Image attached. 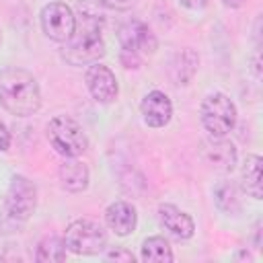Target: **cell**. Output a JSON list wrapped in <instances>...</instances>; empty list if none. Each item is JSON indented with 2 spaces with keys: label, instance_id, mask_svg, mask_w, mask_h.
<instances>
[{
  "label": "cell",
  "instance_id": "d4e9b609",
  "mask_svg": "<svg viewBox=\"0 0 263 263\" xmlns=\"http://www.w3.org/2000/svg\"><path fill=\"white\" fill-rule=\"evenodd\" d=\"M222 4L224 6H230V8H238V6L245 4V0H222Z\"/></svg>",
  "mask_w": 263,
  "mask_h": 263
},
{
  "label": "cell",
  "instance_id": "7a4b0ae2",
  "mask_svg": "<svg viewBox=\"0 0 263 263\" xmlns=\"http://www.w3.org/2000/svg\"><path fill=\"white\" fill-rule=\"evenodd\" d=\"M101 16L82 10L76 14V27L72 37L64 45V60L72 66H84V64H95L105 55V41L101 35Z\"/></svg>",
  "mask_w": 263,
  "mask_h": 263
},
{
  "label": "cell",
  "instance_id": "6da1fadb",
  "mask_svg": "<svg viewBox=\"0 0 263 263\" xmlns=\"http://www.w3.org/2000/svg\"><path fill=\"white\" fill-rule=\"evenodd\" d=\"M0 105L16 117L35 115L41 107V88L37 78L16 66L0 70Z\"/></svg>",
  "mask_w": 263,
  "mask_h": 263
},
{
  "label": "cell",
  "instance_id": "603a6c76",
  "mask_svg": "<svg viewBox=\"0 0 263 263\" xmlns=\"http://www.w3.org/2000/svg\"><path fill=\"white\" fill-rule=\"evenodd\" d=\"M121 64H123L125 68H140V55L121 51Z\"/></svg>",
  "mask_w": 263,
  "mask_h": 263
},
{
  "label": "cell",
  "instance_id": "e0dca14e",
  "mask_svg": "<svg viewBox=\"0 0 263 263\" xmlns=\"http://www.w3.org/2000/svg\"><path fill=\"white\" fill-rule=\"evenodd\" d=\"M142 261L146 263H171L175 259L173 249L164 236H150L142 242Z\"/></svg>",
  "mask_w": 263,
  "mask_h": 263
},
{
  "label": "cell",
  "instance_id": "44dd1931",
  "mask_svg": "<svg viewBox=\"0 0 263 263\" xmlns=\"http://www.w3.org/2000/svg\"><path fill=\"white\" fill-rule=\"evenodd\" d=\"M97 2L109 10H129L138 0H97Z\"/></svg>",
  "mask_w": 263,
  "mask_h": 263
},
{
  "label": "cell",
  "instance_id": "d6986e66",
  "mask_svg": "<svg viewBox=\"0 0 263 263\" xmlns=\"http://www.w3.org/2000/svg\"><path fill=\"white\" fill-rule=\"evenodd\" d=\"M214 197H216V205L226 212V214H234L240 210V197H238V189L236 185L224 181L214 189Z\"/></svg>",
  "mask_w": 263,
  "mask_h": 263
},
{
  "label": "cell",
  "instance_id": "3957f363",
  "mask_svg": "<svg viewBox=\"0 0 263 263\" xmlns=\"http://www.w3.org/2000/svg\"><path fill=\"white\" fill-rule=\"evenodd\" d=\"M236 105L224 92H210L199 107V119L210 138H226L236 125Z\"/></svg>",
  "mask_w": 263,
  "mask_h": 263
},
{
  "label": "cell",
  "instance_id": "ba28073f",
  "mask_svg": "<svg viewBox=\"0 0 263 263\" xmlns=\"http://www.w3.org/2000/svg\"><path fill=\"white\" fill-rule=\"evenodd\" d=\"M117 41H119L121 51L136 53V55L154 53L158 47V41L152 29L138 18H129L117 29Z\"/></svg>",
  "mask_w": 263,
  "mask_h": 263
},
{
  "label": "cell",
  "instance_id": "5bb4252c",
  "mask_svg": "<svg viewBox=\"0 0 263 263\" xmlns=\"http://www.w3.org/2000/svg\"><path fill=\"white\" fill-rule=\"evenodd\" d=\"M60 183L66 191H72V193H80L88 187V181H90V173H88V166L84 162L78 160V156H72V158H64V162L60 164Z\"/></svg>",
  "mask_w": 263,
  "mask_h": 263
},
{
  "label": "cell",
  "instance_id": "2e32d148",
  "mask_svg": "<svg viewBox=\"0 0 263 263\" xmlns=\"http://www.w3.org/2000/svg\"><path fill=\"white\" fill-rule=\"evenodd\" d=\"M199 66V55L193 49H181L171 60V78L175 84H189Z\"/></svg>",
  "mask_w": 263,
  "mask_h": 263
},
{
  "label": "cell",
  "instance_id": "cb8c5ba5",
  "mask_svg": "<svg viewBox=\"0 0 263 263\" xmlns=\"http://www.w3.org/2000/svg\"><path fill=\"white\" fill-rule=\"evenodd\" d=\"M179 2H181L185 8H189V10H201L208 0H179Z\"/></svg>",
  "mask_w": 263,
  "mask_h": 263
},
{
  "label": "cell",
  "instance_id": "8992f818",
  "mask_svg": "<svg viewBox=\"0 0 263 263\" xmlns=\"http://www.w3.org/2000/svg\"><path fill=\"white\" fill-rule=\"evenodd\" d=\"M37 208V189L25 175H14L4 195V212L12 222H27Z\"/></svg>",
  "mask_w": 263,
  "mask_h": 263
},
{
  "label": "cell",
  "instance_id": "52a82bcc",
  "mask_svg": "<svg viewBox=\"0 0 263 263\" xmlns=\"http://www.w3.org/2000/svg\"><path fill=\"white\" fill-rule=\"evenodd\" d=\"M39 21H41V29H43L45 37H49L51 41H58V43H66L72 37L74 27H76V14L66 2L45 4L41 8Z\"/></svg>",
  "mask_w": 263,
  "mask_h": 263
},
{
  "label": "cell",
  "instance_id": "4fadbf2b",
  "mask_svg": "<svg viewBox=\"0 0 263 263\" xmlns=\"http://www.w3.org/2000/svg\"><path fill=\"white\" fill-rule=\"evenodd\" d=\"M203 156L216 171L222 173H230L236 166V148L226 138H212L203 142Z\"/></svg>",
  "mask_w": 263,
  "mask_h": 263
},
{
  "label": "cell",
  "instance_id": "ffe728a7",
  "mask_svg": "<svg viewBox=\"0 0 263 263\" xmlns=\"http://www.w3.org/2000/svg\"><path fill=\"white\" fill-rule=\"evenodd\" d=\"M105 261H123V263H134L136 257L127 249H111L105 253Z\"/></svg>",
  "mask_w": 263,
  "mask_h": 263
},
{
  "label": "cell",
  "instance_id": "9c48e42d",
  "mask_svg": "<svg viewBox=\"0 0 263 263\" xmlns=\"http://www.w3.org/2000/svg\"><path fill=\"white\" fill-rule=\"evenodd\" d=\"M84 82H86V88H88L90 97L101 105L113 103L119 95L117 78H115L113 70L105 64H99V62L88 64L86 74H84Z\"/></svg>",
  "mask_w": 263,
  "mask_h": 263
},
{
  "label": "cell",
  "instance_id": "8fae6325",
  "mask_svg": "<svg viewBox=\"0 0 263 263\" xmlns=\"http://www.w3.org/2000/svg\"><path fill=\"white\" fill-rule=\"evenodd\" d=\"M158 220H160V226L171 236H175L179 240H189L195 234L193 218L187 212H183L177 205H173V203H162L158 208Z\"/></svg>",
  "mask_w": 263,
  "mask_h": 263
},
{
  "label": "cell",
  "instance_id": "30bf717a",
  "mask_svg": "<svg viewBox=\"0 0 263 263\" xmlns=\"http://www.w3.org/2000/svg\"><path fill=\"white\" fill-rule=\"evenodd\" d=\"M140 113L148 127H164L173 117V103L166 92L150 90L140 103Z\"/></svg>",
  "mask_w": 263,
  "mask_h": 263
},
{
  "label": "cell",
  "instance_id": "9a60e30c",
  "mask_svg": "<svg viewBox=\"0 0 263 263\" xmlns=\"http://www.w3.org/2000/svg\"><path fill=\"white\" fill-rule=\"evenodd\" d=\"M261 156L259 154H247L242 166H240V187L242 191L253 197V199H261L263 191H261Z\"/></svg>",
  "mask_w": 263,
  "mask_h": 263
},
{
  "label": "cell",
  "instance_id": "484cf974",
  "mask_svg": "<svg viewBox=\"0 0 263 263\" xmlns=\"http://www.w3.org/2000/svg\"><path fill=\"white\" fill-rule=\"evenodd\" d=\"M236 259H249V261H251V255H249L247 251H242V253H238V255H236Z\"/></svg>",
  "mask_w": 263,
  "mask_h": 263
},
{
  "label": "cell",
  "instance_id": "ac0fdd59",
  "mask_svg": "<svg viewBox=\"0 0 263 263\" xmlns=\"http://www.w3.org/2000/svg\"><path fill=\"white\" fill-rule=\"evenodd\" d=\"M35 259L39 263H45V261H64L66 259V245H64V238L55 236V234H49L45 238L39 240L37 245V251H35Z\"/></svg>",
  "mask_w": 263,
  "mask_h": 263
},
{
  "label": "cell",
  "instance_id": "5b68a950",
  "mask_svg": "<svg viewBox=\"0 0 263 263\" xmlns=\"http://www.w3.org/2000/svg\"><path fill=\"white\" fill-rule=\"evenodd\" d=\"M66 251L74 255H99L107 247V232L105 228L88 218H78L68 224L64 232Z\"/></svg>",
  "mask_w": 263,
  "mask_h": 263
},
{
  "label": "cell",
  "instance_id": "277c9868",
  "mask_svg": "<svg viewBox=\"0 0 263 263\" xmlns=\"http://www.w3.org/2000/svg\"><path fill=\"white\" fill-rule=\"evenodd\" d=\"M47 140H49L51 148L58 154H62L64 158L80 156L88 148L86 132L82 129V125L76 119H72L68 115H55L47 123Z\"/></svg>",
  "mask_w": 263,
  "mask_h": 263
},
{
  "label": "cell",
  "instance_id": "7402d4cb",
  "mask_svg": "<svg viewBox=\"0 0 263 263\" xmlns=\"http://www.w3.org/2000/svg\"><path fill=\"white\" fill-rule=\"evenodd\" d=\"M10 142H12L10 132H8V127L4 125V121H0V152H6V150L10 148Z\"/></svg>",
  "mask_w": 263,
  "mask_h": 263
},
{
  "label": "cell",
  "instance_id": "7c38bea8",
  "mask_svg": "<svg viewBox=\"0 0 263 263\" xmlns=\"http://www.w3.org/2000/svg\"><path fill=\"white\" fill-rule=\"evenodd\" d=\"M105 222L117 236H129L138 226V212L129 201H113L105 210Z\"/></svg>",
  "mask_w": 263,
  "mask_h": 263
},
{
  "label": "cell",
  "instance_id": "4316f807",
  "mask_svg": "<svg viewBox=\"0 0 263 263\" xmlns=\"http://www.w3.org/2000/svg\"><path fill=\"white\" fill-rule=\"evenodd\" d=\"M0 41H2V33H0Z\"/></svg>",
  "mask_w": 263,
  "mask_h": 263
}]
</instances>
